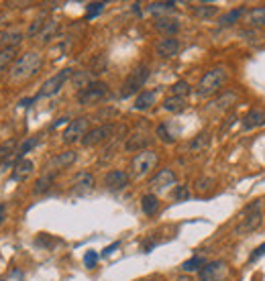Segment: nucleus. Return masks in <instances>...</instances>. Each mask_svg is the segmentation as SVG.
I'll list each match as a JSON object with an SVG mask.
<instances>
[{
	"label": "nucleus",
	"mask_w": 265,
	"mask_h": 281,
	"mask_svg": "<svg viewBox=\"0 0 265 281\" xmlns=\"http://www.w3.org/2000/svg\"><path fill=\"white\" fill-rule=\"evenodd\" d=\"M119 246H121V242H112L110 246H106V248H104V251H102V255H104V257H108V255H110V253H114Z\"/></svg>",
	"instance_id": "nucleus-45"
},
{
	"label": "nucleus",
	"mask_w": 265,
	"mask_h": 281,
	"mask_svg": "<svg viewBox=\"0 0 265 281\" xmlns=\"http://www.w3.org/2000/svg\"><path fill=\"white\" fill-rule=\"evenodd\" d=\"M151 143V137H147V135H141V133H137V135H131L129 139H127V143H125V149L127 151H145L147 149V145Z\"/></svg>",
	"instance_id": "nucleus-18"
},
{
	"label": "nucleus",
	"mask_w": 265,
	"mask_h": 281,
	"mask_svg": "<svg viewBox=\"0 0 265 281\" xmlns=\"http://www.w3.org/2000/svg\"><path fill=\"white\" fill-rule=\"evenodd\" d=\"M15 55H17L15 49H0V72H5L9 66L15 64V59H17Z\"/></svg>",
	"instance_id": "nucleus-31"
},
{
	"label": "nucleus",
	"mask_w": 265,
	"mask_h": 281,
	"mask_svg": "<svg viewBox=\"0 0 265 281\" xmlns=\"http://www.w3.org/2000/svg\"><path fill=\"white\" fill-rule=\"evenodd\" d=\"M175 9V3H151L147 7L151 15H163V13H171Z\"/></svg>",
	"instance_id": "nucleus-34"
},
{
	"label": "nucleus",
	"mask_w": 265,
	"mask_h": 281,
	"mask_svg": "<svg viewBox=\"0 0 265 281\" xmlns=\"http://www.w3.org/2000/svg\"><path fill=\"white\" fill-rule=\"evenodd\" d=\"M21 41H23V33H17V31L3 35V45H5V49H15Z\"/></svg>",
	"instance_id": "nucleus-35"
},
{
	"label": "nucleus",
	"mask_w": 265,
	"mask_h": 281,
	"mask_svg": "<svg viewBox=\"0 0 265 281\" xmlns=\"http://www.w3.org/2000/svg\"><path fill=\"white\" fill-rule=\"evenodd\" d=\"M106 94H108V86L104 82H92L88 88L78 92V102L82 106H92V104L100 102Z\"/></svg>",
	"instance_id": "nucleus-7"
},
{
	"label": "nucleus",
	"mask_w": 265,
	"mask_h": 281,
	"mask_svg": "<svg viewBox=\"0 0 265 281\" xmlns=\"http://www.w3.org/2000/svg\"><path fill=\"white\" fill-rule=\"evenodd\" d=\"M210 145V133H200L192 143H190V151H202V149H206Z\"/></svg>",
	"instance_id": "nucleus-32"
},
{
	"label": "nucleus",
	"mask_w": 265,
	"mask_h": 281,
	"mask_svg": "<svg viewBox=\"0 0 265 281\" xmlns=\"http://www.w3.org/2000/svg\"><path fill=\"white\" fill-rule=\"evenodd\" d=\"M157 137H159L163 143H173V141H175V137H171V135L167 133V127H165V124H159V127H157Z\"/></svg>",
	"instance_id": "nucleus-42"
},
{
	"label": "nucleus",
	"mask_w": 265,
	"mask_h": 281,
	"mask_svg": "<svg viewBox=\"0 0 265 281\" xmlns=\"http://www.w3.org/2000/svg\"><path fill=\"white\" fill-rule=\"evenodd\" d=\"M37 145H39V137H29V139H25V141L21 143V147L17 149V161H19V159H25V155H27L29 151H33Z\"/></svg>",
	"instance_id": "nucleus-27"
},
{
	"label": "nucleus",
	"mask_w": 265,
	"mask_h": 281,
	"mask_svg": "<svg viewBox=\"0 0 265 281\" xmlns=\"http://www.w3.org/2000/svg\"><path fill=\"white\" fill-rule=\"evenodd\" d=\"M147 80H149V68H147V66H137V68L127 76V80H125V84H123L121 98H131L133 94H137V92L145 86Z\"/></svg>",
	"instance_id": "nucleus-5"
},
{
	"label": "nucleus",
	"mask_w": 265,
	"mask_h": 281,
	"mask_svg": "<svg viewBox=\"0 0 265 281\" xmlns=\"http://www.w3.org/2000/svg\"><path fill=\"white\" fill-rule=\"evenodd\" d=\"M84 263H86V267L94 269L96 263H98V253H96V251H88V253L84 255Z\"/></svg>",
	"instance_id": "nucleus-41"
},
{
	"label": "nucleus",
	"mask_w": 265,
	"mask_h": 281,
	"mask_svg": "<svg viewBox=\"0 0 265 281\" xmlns=\"http://www.w3.org/2000/svg\"><path fill=\"white\" fill-rule=\"evenodd\" d=\"M72 76H74L72 70H62V72H57L55 76H51V78L41 86V90L35 94V100H39V98H47V96H55V94L64 88V84H66Z\"/></svg>",
	"instance_id": "nucleus-6"
},
{
	"label": "nucleus",
	"mask_w": 265,
	"mask_h": 281,
	"mask_svg": "<svg viewBox=\"0 0 265 281\" xmlns=\"http://www.w3.org/2000/svg\"><path fill=\"white\" fill-rule=\"evenodd\" d=\"M192 92V86L186 82V80H180V82H175L171 86V96H178V98H186L188 94Z\"/></svg>",
	"instance_id": "nucleus-30"
},
{
	"label": "nucleus",
	"mask_w": 265,
	"mask_h": 281,
	"mask_svg": "<svg viewBox=\"0 0 265 281\" xmlns=\"http://www.w3.org/2000/svg\"><path fill=\"white\" fill-rule=\"evenodd\" d=\"M241 127L243 131H253L265 127V110L261 108H251L243 118H241Z\"/></svg>",
	"instance_id": "nucleus-15"
},
{
	"label": "nucleus",
	"mask_w": 265,
	"mask_h": 281,
	"mask_svg": "<svg viewBox=\"0 0 265 281\" xmlns=\"http://www.w3.org/2000/svg\"><path fill=\"white\" fill-rule=\"evenodd\" d=\"M263 255H265V242H263V244H259V246L255 248V251L251 253V257H249V261L253 263V261H257V259H261Z\"/></svg>",
	"instance_id": "nucleus-43"
},
{
	"label": "nucleus",
	"mask_w": 265,
	"mask_h": 281,
	"mask_svg": "<svg viewBox=\"0 0 265 281\" xmlns=\"http://www.w3.org/2000/svg\"><path fill=\"white\" fill-rule=\"evenodd\" d=\"M33 169H35L33 161H29V159H19V161L15 163L13 179H15V181H23L27 175H31V173H33Z\"/></svg>",
	"instance_id": "nucleus-20"
},
{
	"label": "nucleus",
	"mask_w": 265,
	"mask_h": 281,
	"mask_svg": "<svg viewBox=\"0 0 265 281\" xmlns=\"http://www.w3.org/2000/svg\"><path fill=\"white\" fill-rule=\"evenodd\" d=\"M53 181H55V173H43V175L35 181L33 194H35V196H41V194L49 192V190H51V185H53Z\"/></svg>",
	"instance_id": "nucleus-21"
},
{
	"label": "nucleus",
	"mask_w": 265,
	"mask_h": 281,
	"mask_svg": "<svg viewBox=\"0 0 265 281\" xmlns=\"http://www.w3.org/2000/svg\"><path fill=\"white\" fill-rule=\"evenodd\" d=\"M234 100H237V94H232V92H226L224 96H222L220 100H216L214 104H216L218 108H228V106H230L228 102H234Z\"/></svg>",
	"instance_id": "nucleus-40"
},
{
	"label": "nucleus",
	"mask_w": 265,
	"mask_h": 281,
	"mask_svg": "<svg viewBox=\"0 0 265 281\" xmlns=\"http://www.w3.org/2000/svg\"><path fill=\"white\" fill-rule=\"evenodd\" d=\"M43 64V59L37 51H27L21 57L15 59V64L11 66V80L19 82V80H29L31 76H35L39 72Z\"/></svg>",
	"instance_id": "nucleus-1"
},
{
	"label": "nucleus",
	"mask_w": 265,
	"mask_h": 281,
	"mask_svg": "<svg viewBox=\"0 0 265 281\" xmlns=\"http://www.w3.org/2000/svg\"><path fill=\"white\" fill-rule=\"evenodd\" d=\"M247 21H249L253 27H265V7L251 9L249 15H247Z\"/></svg>",
	"instance_id": "nucleus-28"
},
{
	"label": "nucleus",
	"mask_w": 265,
	"mask_h": 281,
	"mask_svg": "<svg viewBox=\"0 0 265 281\" xmlns=\"http://www.w3.org/2000/svg\"><path fill=\"white\" fill-rule=\"evenodd\" d=\"M149 185H151V190L153 192H167L169 187H175L178 185V177H175V173L171 171V169H159L155 175H153V179L149 181Z\"/></svg>",
	"instance_id": "nucleus-10"
},
{
	"label": "nucleus",
	"mask_w": 265,
	"mask_h": 281,
	"mask_svg": "<svg viewBox=\"0 0 265 281\" xmlns=\"http://www.w3.org/2000/svg\"><path fill=\"white\" fill-rule=\"evenodd\" d=\"M163 108L167 112H182L186 108V98H178V96H167L163 100Z\"/></svg>",
	"instance_id": "nucleus-25"
},
{
	"label": "nucleus",
	"mask_w": 265,
	"mask_h": 281,
	"mask_svg": "<svg viewBox=\"0 0 265 281\" xmlns=\"http://www.w3.org/2000/svg\"><path fill=\"white\" fill-rule=\"evenodd\" d=\"M226 275H228V265L224 261H208L198 271L200 281H224Z\"/></svg>",
	"instance_id": "nucleus-8"
},
{
	"label": "nucleus",
	"mask_w": 265,
	"mask_h": 281,
	"mask_svg": "<svg viewBox=\"0 0 265 281\" xmlns=\"http://www.w3.org/2000/svg\"><path fill=\"white\" fill-rule=\"evenodd\" d=\"M104 3H90L88 5V9H86V19L90 21V19H94V17H98L102 11H104Z\"/></svg>",
	"instance_id": "nucleus-37"
},
{
	"label": "nucleus",
	"mask_w": 265,
	"mask_h": 281,
	"mask_svg": "<svg viewBox=\"0 0 265 281\" xmlns=\"http://www.w3.org/2000/svg\"><path fill=\"white\" fill-rule=\"evenodd\" d=\"M155 100H157V92H151V90L141 92L135 100V104H133V108L135 110H149L155 104Z\"/></svg>",
	"instance_id": "nucleus-19"
},
{
	"label": "nucleus",
	"mask_w": 265,
	"mask_h": 281,
	"mask_svg": "<svg viewBox=\"0 0 265 281\" xmlns=\"http://www.w3.org/2000/svg\"><path fill=\"white\" fill-rule=\"evenodd\" d=\"M92 82H94V80H92V74H90V72H78V74L74 76V86L80 88V90L88 88Z\"/></svg>",
	"instance_id": "nucleus-36"
},
{
	"label": "nucleus",
	"mask_w": 265,
	"mask_h": 281,
	"mask_svg": "<svg viewBox=\"0 0 265 281\" xmlns=\"http://www.w3.org/2000/svg\"><path fill=\"white\" fill-rule=\"evenodd\" d=\"M57 29H60V25H57V21H47L45 23V27H43V31H41V33H39V43H49L51 39H53V35L57 33Z\"/></svg>",
	"instance_id": "nucleus-24"
},
{
	"label": "nucleus",
	"mask_w": 265,
	"mask_h": 281,
	"mask_svg": "<svg viewBox=\"0 0 265 281\" xmlns=\"http://www.w3.org/2000/svg\"><path fill=\"white\" fill-rule=\"evenodd\" d=\"M190 198V190H188V185H175L173 187V200L175 202H184Z\"/></svg>",
	"instance_id": "nucleus-38"
},
{
	"label": "nucleus",
	"mask_w": 265,
	"mask_h": 281,
	"mask_svg": "<svg viewBox=\"0 0 265 281\" xmlns=\"http://www.w3.org/2000/svg\"><path fill=\"white\" fill-rule=\"evenodd\" d=\"M0 281H7V279H0Z\"/></svg>",
	"instance_id": "nucleus-49"
},
{
	"label": "nucleus",
	"mask_w": 265,
	"mask_h": 281,
	"mask_svg": "<svg viewBox=\"0 0 265 281\" xmlns=\"http://www.w3.org/2000/svg\"><path fill=\"white\" fill-rule=\"evenodd\" d=\"M180 47H182L180 39H175V37H165V39H161V41L155 45V51H157L159 57H163V59H171V57H175V55L180 53Z\"/></svg>",
	"instance_id": "nucleus-14"
},
{
	"label": "nucleus",
	"mask_w": 265,
	"mask_h": 281,
	"mask_svg": "<svg viewBox=\"0 0 265 281\" xmlns=\"http://www.w3.org/2000/svg\"><path fill=\"white\" fill-rule=\"evenodd\" d=\"M94 190V175L88 173V171H82L76 175V181H74V187H72V194L74 196H84V194H90Z\"/></svg>",
	"instance_id": "nucleus-16"
},
{
	"label": "nucleus",
	"mask_w": 265,
	"mask_h": 281,
	"mask_svg": "<svg viewBox=\"0 0 265 281\" xmlns=\"http://www.w3.org/2000/svg\"><path fill=\"white\" fill-rule=\"evenodd\" d=\"M45 23H47V19H45V15H41V17H37L33 23H31V27H29V31H27V37H39V33L43 31V27H45Z\"/></svg>",
	"instance_id": "nucleus-33"
},
{
	"label": "nucleus",
	"mask_w": 265,
	"mask_h": 281,
	"mask_svg": "<svg viewBox=\"0 0 265 281\" xmlns=\"http://www.w3.org/2000/svg\"><path fill=\"white\" fill-rule=\"evenodd\" d=\"M88 124H90V118H88V116H80V118L70 120V122H68V129L64 131V141H66V143L82 141L84 135L88 133Z\"/></svg>",
	"instance_id": "nucleus-9"
},
{
	"label": "nucleus",
	"mask_w": 265,
	"mask_h": 281,
	"mask_svg": "<svg viewBox=\"0 0 265 281\" xmlns=\"http://www.w3.org/2000/svg\"><path fill=\"white\" fill-rule=\"evenodd\" d=\"M129 179L131 177H129V173L125 169H112V171L106 173L104 183H106V187L110 192H121L129 185Z\"/></svg>",
	"instance_id": "nucleus-13"
},
{
	"label": "nucleus",
	"mask_w": 265,
	"mask_h": 281,
	"mask_svg": "<svg viewBox=\"0 0 265 281\" xmlns=\"http://www.w3.org/2000/svg\"><path fill=\"white\" fill-rule=\"evenodd\" d=\"M157 163H159V155L155 151H151V149H145V151L137 153L135 157L131 159V175L141 179L145 175H149L157 167Z\"/></svg>",
	"instance_id": "nucleus-4"
},
{
	"label": "nucleus",
	"mask_w": 265,
	"mask_h": 281,
	"mask_svg": "<svg viewBox=\"0 0 265 281\" xmlns=\"http://www.w3.org/2000/svg\"><path fill=\"white\" fill-rule=\"evenodd\" d=\"M261 218H263V200H255V202L247 204L239 214V224L234 228V232L247 234V232L257 230L261 226Z\"/></svg>",
	"instance_id": "nucleus-3"
},
{
	"label": "nucleus",
	"mask_w": 265,
	"mask_h": 281,
	"mask_svg": "<svg viewBox=\"0 0 265 281\" xmlns=\"http://www.w3.org/2000/svg\"><path fill=\"white\" fill-rule=\"evenodd\" d=\"M155 31L165 37H173L180 31V21L178 19H169V17H159L155 21Z\"/></svg>",
	"instance_id": "nucleus-17"
},
{
	"label": "nucleus",
	"mask_w": 265,
	"mask_h": 281,
	"mask_svg": "<svg viewBox=\"0 0 265 281\" xmlns=\"http://www.w3.org/2000/svg\"><path fill=\"white\" fill-rule=\"evenodd\" d=\"M226 80H228V70L222 68V66H216V68L208 70V72L202 76V80L198 82L196 94H198L200 98H210V96H214V94L226 84Z\"/></svg>",
	"instance_id": "nucleus-2"
},
{
	"label": "nucleus",
	"mask_w": 265,
	"mask_h": 281,
	"mask_svg": "<svg viewBox=\"0 0 265 281\" xmlns=\"http://www.w3.org/2000/svg\"><path fill=\"white\" fill-rule=\"evenodd\" d=\"M141 210L147 214V216H153L157 210H159V198L155 194H145L141 198Z\"/></svg>",
	"instance_id": "nucleus-22"
},
{
	"label": "nucleus",
	"mask_w": 265,
	"mask_h": 281,
	"mask_svg": "<svg viewBox=\"0 0 265 281\" xmlns=\"http://www.w3.org/2000/svg\"><path fill=\"white\" fill-rule=\"evenodd\" d=\"M212 179L210 177H198L196 179V190L200 192V194H206V192H208L210 190V187H212Z\"/></svg>",
	"instance_id": "nucleus-39"
},
{
	"label": "nucleus",
	"mask_w": 265,
	"mask_h": 281,
	"mask_svg": "<svg viewBox=\"0 0 265 281\" xmlns=\"http://www.w3.org/2000/svg\"><path fill=\"white\" fill-rule=\"evenodd\" d=\"M206 263H208V261H206V257H202V255H194L192 259H188V261H184L182 263V271L184 273H194V271H200Z\"/></svg>",
	"instance_id": "nucleus-23"
},
{
	"label": "nucleus",
	"mask_w": 265,
	"mask_h": 281,
	"mask_svg": "<svg viewBox=\"0 0 265 281\" xmlns=\"http://www.w3.org/2000/svg\"><path fill=\"white\" fill-rule=\"evenodd\" d=\"M155 244H157V240H153V238H147V240L143 242V251H145V253H151Z\"/></svg>",
	"instance_id": "nucleus-44"
},
{
	"label": "nucleus",
	"mask_w": 265,
	"mask_h": 281,
	"mask_svg": "<svg viewBox=\"0 0 265 281\" xmlns=\"http://www.w3.org/2000/svg\"><path fill=\"white\" fill-rule=\"evenodd\" d=\"M175 281H194V279H192V277H188V275H180Z\"/></svg>",
	"instance_id": "nucleus-48"
},
{
	"label": "nucleus",
	"mask_w": 265,
	"mask_h": 281,
	"mask_svg": "<svg viewBox=\"0 0 265 281\" xmlns=\"http://www.w3.org/2000/svg\"><path fill=\"white\" fill-rule=\"evenodd\" d=\"M78 159V153L76 151H64V153H57L55 157L45 165L47 173H55V171H60V169H66L70 167L72 163H76Z\"/></svg>",
	"instance_id": "nucleus-12"
},
{
	"label": "nucleus",
	"mask_w": 265,
	"mask_h": 281,
	"mask_svg": "<svg viewBox=\"0 0 265 281\" xmlns=\"http://www.w3.org/2000/svg\"><path fill=\"white\" fill-rule=\"evenodd\" d=\"M112 133H114L112 124H102V127H96L92 131H88L84 135V139H82V145L84 147H96V145L104 143L108 137H112Z\"/></svg>",
	"instance_id": "nucleus-11"
},
{
	"label": "nucleus",
	"mask_w": 265,
	"mask_h": 281,
	"mask_svg": "<svg viewBox=\"0 0 265 281\" xmlns=\"http://www.w3.org/2000/svg\"><path fill=\"white\" fill-rule=\"evenodd\" d=\"M243 13H245V9H232V11H228L226 15L220 17L218 25L220 27H232L234 23H239V19L243 17Z\"/></svg>",
	"instance_id": "nucleus-26"
},
{
	"label": "nucleus",
	"mask_w": 265,
	"mask_h": 281,
	"mask_svg": "<svg viewBox=\"0 0 265 281\" xmlns=\"http://www.w3.org/2000/svg\"><path fill=\"white\" fill-rule=\"evenodd\" d=\"M5 216H7V210H5V206H3V204H0V224L5 222Z\"/></svg>",
	"instance_id": "nucleus-47"
},
{
	"label": "nucleus",
	"mask_w": 265,
	"mask_h": 281,
	"mask_svg": "<svg viewBox=\"0 0 265 281\" xmlns=\"http://www.w3.org/2000/svg\"><path fill=\"white\" fill-rule=\"evenodd\" d=\"M216 13H218V7H214V5H196L194 7V15L198 19H212Z\"/></svg>",
	"instance_id": "nucleus-29"
},
{
	"label": "nucleus",
	"mask_w": 265,
	"mask_h": 281,
	"mask_svg": "<svg viewBox=\"0 0 265 281\" xmlns=\"http://www.w3.org/2000/svg\"><path fill=\"white\" fill-rule=\"evenodd\" d=\"M68 122V118H60V120H55L53 124H51V129H57V127H62V124H66Z\"/></svg>",
	"instance_id": "nucleus-46"
}]
</instances>
